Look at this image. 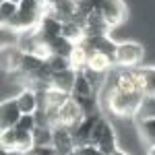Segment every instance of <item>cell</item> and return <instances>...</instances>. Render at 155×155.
Instances as JSON below:
<instances>
[{
    "mask_svg": "<svg viewBox=\"0 0 155 155\" xmlns=\"http://www.w3.org/2000/svg\"><path fill=\"white\" fill-rule=\"evenodd\" d=\"M77 99V104L81 106V112L83 116H99V97L93 93V95H72Z\"/></svg>",
    "mask_w": 155,
    "mask_h": 155,
    "instance_id": "obj_18",
    "label": "cell"
},
{
    "mask_svg": "<svg viewBox=\"0 0 155 155\" xmlns=\"http://www.w3.org/2000/svg\"><path fill=\"white\" fill-rule=\"evenodd\" d=\"M99 116H101V114H99ZM99 116H85V118L72 128V137H74L77 147L91 143V132H93V126H95V122L99 120Z\"/></svg>",
    "mask_w": 155,
    "mask_h": 155,
    "instance_id": "obj_12",
    "label": "cell"
},
{
    "mask_svg": "<svg viewBox=\"0 0 155 155\" xmlns=\"http://www.w3.org/2000/svg\"><path fill=\"white\" fill-rule=\"evenodd\" d=\"M19 12V4H15L11 0H0V17H2V25H8L17 17Z\"/></svg>",
    "mask_w": 155,
    "mask_h": 155,
    "instance_id": "obj_25",
    "label": "cell"
},
{
    "mask_svg": "<svg viewBox=\"0 0 155 155\" xmlns=\"http://www.w3.org/2000/svg\"><path fill=\"white\" fill-rule=\"evenodd\" d=\"M62 25L64 23H62L60 19H56L50 11H46V15L41 17V21L37 25V31H39V35L44 39V44H46L48 39H52V37L62 35Z\"/></svg>",
    "mask_w": 155,
    "mask_h": 155,
    "instance_id": "obj_11",
    "label": "cell"
},
{
    "mask_svg": "<svg viewBox=\"0 0 155 155\" xmlns=\"http://www.w3.org/2000/svg\"><path fill=\"white\" fill-rule=\"evenodd\" d=\"M62 35L66 39H71L72 44H81L85 39V27L77 21H66L62 25Z\"/></svg>",
    "mask_w": 155,
    "mask_h": 155,
    "instance_id": "obj_21",
    "label": "cell"
},
{
    "mask_svg": "<svg viewBox=\"0 0 155 155\" xmlns=\"http://www.w3.org/2000/svg\"><path fill=\"white\" fill-rule=\"evenodd\" d=\"M48 64H50V68H52L54 72L72 68V66H71V60L66 58V56H56V54H52V56L48 58Z\"/></svg>",
    "mask_w": 155,
    "mask_h": 155,
    "instance_id": "obj_29",
    "label": "cell"
},
{
    "mask_svg": "<svg viewBox=\"0 0 155 155\" xmlns=\"http://www.w3.org/2000/svg\"><path fill=\"white\" fill-rule=\"evenodd\" d=\"M147 155H155V145H149V149H147Z\"/></svg>",
    "mask_w": 155,
    "mask_h": 155,
    "instance_id": "obj_35",
    "label": "cell"
},
{
    "mask_svg": "<svg viewBox=\"0 0 155 155\" xmlns=\"http://www.w3.org/2000/svg\"><path fill=\"white\" fill-rule=\"evenodd\" d=\"M0 147L2 149H17V128H2L0 130Z\"/></svg>",
    "mask_w": 155,
    "mask_h": 155,
    "instance_id": "obj_27",
    "label": "cell"
},
{
    "mask_svg": "<svg viewBox=\"0 0 155 155\" xmlns=\"http://www.w3.org/2000/svg\"><path fill=\"white\" fill-rule=\"evenodd\" d=\"M37 126V120H35V114H23L21 120L17 122V130H25V132H33Z\"/></svg>",
    "mask_w": 155,
    "mask_h": 155,
    "instance_id": "obj_28",
    "label": "cell"
},
{
    "mask_svg": "<svg viewBox=\"0 0 155 155\" xmlns=\"http://www.w3.org/2000/svg\"><path fill=\"white\" fill-rule=\"evenodd\" d=\"M56 19H60L62 23L66 21H74V15L79 11V0H58L54 6L48 8Z\"/></svg>",
    "mask_w": 155,
    "mask_h": 155,
    "instance_id": "obj_13",
    "label": "cell"
},
{
    "mask_svg": "<svg viewBox=\"0 0 155 155\" xmlns=\"http://www.w3.org/2000/svg\"><path fill=\"white\" fill-rule=\"evenodd\" d=\"M77 155H106L97 145L93 143H87V145H81V147H77V151H74Z\"/></svg>",
    "mask_w": 155,
    "mask_h": 155,
    "instance_id": "obj_31",
    "label": "cell"
},
{
    "mask_svg": "<svg viewBox=\"0 0 155 155\" xmlns=\"http://www.w3.org/2000/svg\"><path fill=\"white\" fill-rule=\"evenodd\" d=\"M58 0H44V4H46V8H50V6H54Z\"/></svg>",
    "mask_w": 155,
    "mask_h": 155,
    "instance_id": "obj_34",
    "label": "cell"
},
{
    "mask_svg": "<svg viewBox=\"0 0 155 155\" xmlns=\"http://www.w3.org/2000/svg\"><path fill=\"white\" fill-rule=\"evenodd\" d=\"M33 141H35V145H52L54 143V128L52 126H35Z\"/></svg>",
    "mask_w": 155,
    "mask_h": 155,
    "instance_id": "obj_26",
    "label": "cell"
},
{
    "mask_svg": "<svg viewBox=\"0 0 155 155\" xmlns=\"http://www.w3.org/2000/svg\"><path fill=\"white\" fill-rule=\"evenodd\" d=\"M89 56H91V54L87 52V48H85L83 44H74L71 56H68L71 66L74 68V71H83V68H87V64H89Z\"/></svg>",
    "mask_w": 155,
    "mask_h": 155,
    "instance_id": "obj_19",
    "label": "cell"
},
{
    "mask_svg": "<svg viewBox=\"0 0 155 155\" xmlns=\"http://www.w3.org/2000/svg\"><path fill=\"white\" fill-rule=\"evenodd\" d=\"M27 155H58L52 145H35Z\"/></svg>",
    "mask_w": 155,
    "mask_h": 155,
    "instance_id": "obj_32",
    "label": "cell"
},
{
    "mask_svg": "<svg viewBox=\"0 0 155 155\" xmlns=\"http://www.w3.org/2000/svg\"><path fill=\"white\" fill-rule=\"evenodd\" d=\"M91 143L97 145L106 155H112L116 149H118V143H116V130L114 126L110 124V120L99 116V120L93 126V132H91Z\"/></svg>",
    "mask_w": 155,
    "mask_h": 155,
    "instance_id": "obj_3",
    "label": "cell"
},
{
    "mask_svg": "<svg viewBox=\"0 0 155 155\" xmlns=\"http://www.w3.org/2000/svg\"><path fill=\"white\" fill-rule=\"evenodd\" d=\"M0 155H27V153L19 151V149H11V151H8V149H2V151H0Z\"/></svg>",
    "mask_w": 155,
    "mask_h": 155,
    "instance_id": "obj_33",
    "label": "cell"
},
{
    "mask_svg": "<svg viewBox=\"0 0 155 155\" xmlns=\"http://www.w3.org/2000/svg\"><path fill=\"white\" fill-rule=\"evenodd\" d=\"M11 2H15V4H19V2H21V0H11Z\"/></svg>",
    "mask_w": 155,
    "mask_h": 155,
    "instance_id": "obj_37",
    "label": "cell"
},
{
    "mask_svg": "<svg viewBox=\"0 0 155 155\" xmlns=\"http://www.w3.org/2000/svg\"><path fill=\"white\" fill-rule=\"evenodd\" d=\"M41 2H44V0H41Z\"/></svg>",
    "mask_w": 155,
    "mask_h": 155,
    "instance_id": "obj_39",
    "label": "cell"
},
{
    "mask_svg": "<svg viewBox=\"0 0 155 155\" xmlns=\"http://www.w3.org/2000/svg\"><path fill=\"white\" fill-rule=\"evenodd\" d=\"M143 58H145V48L139 41H120L118 48H116L114 62L118 68H134V66H141Z\"/></svg>",
    "mask_w": 155,
    "mask_h": 155,
    "instance_id": "obj_4",
    "label": "cell"
},
{
    "mask_svg": "<svg viewBox=\"0 0 155 155\" xmlns=\"http://www.w3.org/2000/svg\"><path fill=\"white\" fill-rule=\"evenodd\" d=\"M25 52L19 46H2V71L6 74H19Z\"/></svg>",
    "mask_w": 155,
    "mask_h": 155,
    "instance_id": "obj_9",
    "label": "cell"
},
{
    "mask_svg": "<svg viewBox=\"0 0 155 155\" xmlns=\"http://www.w3.org/2000/svg\"><path fill=\"white\" fill-rule=\"evenodd\" d=\"M137 130L141 134L147 147L149 145H155V118H147V120H139L137 122Z\"/></svg>",
    "mask_w": 155,
    "mask_h": 155,
    "instance_id": "obj_23",
    "label": "cell"
},
{
    "mask_svg": "<svg viewBox=\"0 0 155 155\" xmlns=\"http://www.w3.org/2000/svg\"><path fill=\"white\" fill-rule=\"evenodd\" d=\"M81 44L87 48L89 54L101 52V54H107V56H112V58L116 56V48H118V44L110 35H85V39Z\"/></svg>",
    "mask_w": 155,
    "mask_h": 155,
    "instance_id": "obj_7",
    "label": "cell"
},
{
    "mask_svg": "<svg viewBox=\"0 0 155 155\" xmlns=\"http://www.w3.org/2000/svg\"><path fill=\"white\" fill-rule=\"evenodd\" d=\"M68 155H77V153H68Z\"/></svg>",
    "mask_w": 155,
    "mask_h": 155,
    "instance_id": "obj_38",
    "label": "cell"
},
{
    "mask_svg": "<svg viewBox=\"0 0 155 155\" xmlns=\"http://www.w3.org/2000/svg\"><path fill=\"white\" fill-rule=\"evenodd\" d=\"M52 147L56 149L58 155H68L77 151V143H74V137H72V128L68 126H54V143Z\"/></svg>",
    "mask_w": 155,
    "mask_h": 155,
    "instance_id": "obj_6",
    "label": "cell"
},
{
    "mask_svg": "<svg viewBox=\"0 0 155 155\" xmlns=\"http://www.w3.org/2000/svg\"><path fill=\"white\" fill-rule=\"evenodd\" d=\"M15 99H17V104H19L23 114H35L37 107H39V97H37V91L33 87L21 89V93H17Z\"/></svg>",
    "mask_w": 155,
    "mask_h": 155,
    "instance_id": "obj_14",
    "label": "cell"
},
{
    "mask_svg": "<svg viewBox=\"0 0 155 155\" xmlns=\"http://www.w3.org/2000/svg\"><path fill=\"white\" fill-rule=\"evenodd\" d=\"M145 93L155 95V66H145Z\"/></svg>",
    "mask_w": 155,
    "mask_h": 155,
    "instance_id": "obj_30",
    "label": "cell"
},
{
    "mask_svg": "<svg viewBox=\"0 0 155 155\" xmlns=\"http://www.w3.org/2000/svg\"><path fill=\"white\" fill-rule=\"evenodd\" d=\"M85 35H107L112 31L110 23L106 21V17L99 11H91L85 19Z\"/></svg>",
    "mask_w": 155,
    "mask_h": 155,
    "instance_id": "obj_10",
    "label": "cell"
},
{
    "mask_svg": "<svg viewBox=\"0 0 155 155\" xmlns=\"http://www.w3.org/2000/svg\"><path fill=\"white\" fill-rule=\"evenodd\" d=\"M74 79H77V71H74V68L58 71V72H54V74H52L50 87H54V89H60V91H64V93H72Z\"/></svg>",
    "mask_w": 155,
    "mask_h": 155,
    "instance_id": "obj_15",
    "label": "cell"
},
{
    "mask_svg": "<svg viewBox=\"0 0 155 155\" xmlns=\"http://www.w3.org/2000/svg\"><path fill=\"white\" fill-rule=\"evenodd\" d=\"M112 155H128V153H126L124 149H116V151H114V153H112Z\"/></svg>",
    "mask_w": 155,
    "mask_h": 155,
    "instance_id": "obj_36",
    "label": "cell"
},
{
    "mask_svg": "<svg viewBox=\"0 0 155 155\" xmlns=\"http://www.w3.org/2000/svg\"><path fill=\"white\" fill-rule=\"evenodd\" d=\"M93 93H95V89L89 83V79L85 77V72L77 71V79H74V87H72L71 95H93Z\"/></svg>",
    "mask_w": 155,
    "mask_h": 155,
    "instance_id": "obj_24",
    "label": "cell"
},
{
    "mask_svg": "<svg viewBox=\"0 0 155 155\" xmlns=\"http://www.w3.org/2000/svg\"><path fill=\"white\" fill-rule=\"evenodd\" d=\"M147 118H155V95H147L141 99V106L134 114V122L139 120H147Z\"/></svg>",
    "mask_w": 155,
    "mask_h": 155,
    "instance_id": "obj_22",
    "label": "cell"
},
{
    "mask_svg": "<svg viewBox=\"0 0 155 155\" xmlns=\"http://www.w3.org/2000/svg\"><path fill=\"white\" fill-rule=\"evenodd\" d=\"M143 97H145L143 91H122V89H107L106 87L107 107L116 116H130V118H134Z\"/></svg>",
    "mask_w": 155,
    "mask_h": 155,
    "instance_id": "obj_1",
    "label": "cell"
},
{
    "mask_svg": "<svg viewBox=\"0 0 155 155\" xmlns=\"http://www.w3.org/2000/svg\"><path fill=\"white\" fill-rule=\"evenodd\" d=\"M46 60L41 58V56H37V54H29V52H25L23 56V64H21V71H19V77H23V81L27 77H31L33 72L44 64Z\"/></svg>",
    "mask_w": 155,
    "mask_h": 155,
    "instance_id": "obj_20",
    "label": "cell"
},
{
    "mask_svg": "<svg viewBox=\"0 0 155 155\" xmlns=\"http://www.w3.org/2000/svg\"><path fill=\"white\" fill-rule=\"evenodd\" d=\"M21 116H23V112H21V107H19L15 97L2 99V106H0V130L17 126V122L21 120Z\"/></svg>",
    "mask_w": 155,
    "mask_h": 155,
    "instance_id": "obj_8",
    "label": "cell"
},
{
    "mask_svg": "<svg viewBox=\"0 0 155 155\" xmlns=\"http://www.w3.org/2000/svg\"><path fill=\"white\" fill-rule=\"evenodd\" d=\"M91 71L99 72V74H107V72L114 71V66H116V62L112 56H107V54H101V52H93L91 56H89V64H87Z\"/></svg>",
    "mask_w": 155,
    "mask_h": 155,
    "instance_id": "obj_16",
    "label": "cell"
},
{
    "mask_svg": "<svg viewBox=\"0 0 155 155\" xmlns=\"http://www.w3.org/2000/svg\"><path fill=\"white\" fill-rule=\"evenodd\" d=\"M83 118H85V116H83V112H81V106L77 104V99H74L72 95L58 107V122L62 124V126L74 128Z\"/></svg>",
    "mask_w": 155,
    "mask_h": 155,
    "instance_id": "obj_5",
    "label": "cell"
},
{
    "mask_svg": "<svg viewBox=\"0 0 155 155\" xmlns=\"http://www.w3.org/2000/svg\"><path fill=\"white\" fill-rule=\"evenodd\" d=\"M46 46H48L50 54H56V56H71L72 48H74V44H72L71 39H66L64 35H56L52 37V39H48L46 41Z\"/></svg>",
    "mask_w": 155,
    "mask_h": 155,
    "instance_id": "obj_17",
    "label": "cell"
},
{
    "mask_svg": "<svg viewBox=\"0 0 155 155\" xmlns=\"http://www.w3.org/2000/svg\"><path fill=\"white\" fill-rule=\"evenodd\" d=\"M46 4L41 0H21L19 2V12L6 27H11L15 31H27V29H35L41 17L46 15Z\"/></svg>",
    "mask_w": 155,
    "mask_h": 155,
    "instance_id": "obj_2",
    "label": "cell"
}]
</instances>
